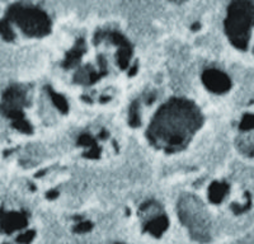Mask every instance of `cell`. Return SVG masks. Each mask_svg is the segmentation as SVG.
<instances>
[{"instance_id":"cell-1","label":"cell","mask_w":254,"mask_h":244,"mask_svg":"<svg viewBox=\"0 0 254 244\" xmlns=\"http://www.w3.org/2000/svg\"><path fill=\"white\" fill-rule=\"evenodd\" d=\"M200 113L187 101H173L165 105L152 122L149 136L159 145L179 148L200 126Z\"/></svg>"},{"instance_id":"cell-2","label":"cell","mask_w":254,"mask_h":244,"mask_svg":"<svg viewBox=\"0 0 254 244\" xmlns=\"http://www.w3.org/2000/svg\"><path fill=\"white\" fill-rule=\"evenodd\" d=\"M254 26V7L252 3H234L229 9L226 30L231 42L238 49L245 50Z\"/></svg>"},{"instance_id":"cell-3","label":"cell","mask_w":254,"mask_h":244,"mask_svg":"<svg viewBox=\"0 0 254 244\" xmlns=\"http://www.w3.org/2000/svg\"><path fill=\"white\" fill-rule=\"evenodd\" d=\"M178 214L197 241L206 242L210 238V223L205 208L193 196H186L179 201Z\"/></svg>"},{"instance_id":"cell-4","label":"cell","mask_w":254,"mask_h":244,"mask_svg":"<svg viewBox=\"0 0 254 244\" xmlns=\"http://www.w3.org/2000/svg\"><path fill=\"white\" fill-rule=\"evenodd\" d=\"M8 18L16 22L24 33L32 37L45 36L51 28L46 13L36 8L14 5L8 12Z\"/></svg>"},{"instance_id":"cell-5","label":"cell","mask_w":254,"mask_h":244,"mask_svg":"<svg viewBox=\"0 0 254 244\" xmlns=\"http://www.w3.org/2000/svg\"><path fill=\"white\" fill-rule=\"evenodd\" d=\"M24 93L23 90H20L19 88L13 87L5 92L3 98V105H1V109L5 113V116L13 119L14 121L22 119V106L24 105Z\"/></svg>"},{"instance_id":"cell-6","label":"cell","mask_w":254,"mask_h":244,"mask_svg":"<svg viewBox=\"0 0 254 244\" xmlns=\"http://www.w3.org/2000/svg\"><path fill=\"white\" fill-rule=\"evenodd\" d=\"M203 82L208 89L212 92L221 93L229 89L230 87V79L225 75L224 73L219 71V70H207L203 74Z\"/></svg>"},{"instance_id":"cell-7","label":"cell","mask_w":254,"mask_h":244,"mask_svg":"<svg viewBox=\"0 0 254 244\" xmlns=\"http://www.w3.org/2000/svg\"><path fill=\"white\" fill-rule=\"evenodd\" d=\"M27 220L22 214L18 212H10V214H5V212H0V231H5V233H10V231L17 230L26 227Z\"/></svg>"},{"instance_id":"cell-8","label":"cell","mask_w":254,"mask_h":244,"mask_svg":"<svg viewBox=\"0 0 254 244\" xmlns=\"http://www.w3.org/2000/svg\"><path fill=\"white\" fill-rule=\"evenodd\" d=\"M167 227H168V220H167V218L165 216H156V218L152 219V220L149 221L148 227H146V229H148L150 233H152V234H160V233H163V231L167 229Z\"/></svg>"},{"instance_id":"cell-9","label":"cell","mask_w":254,"mask_h":244,"mask_svg":"<svg viewBox=\"0 0 254 244\" xmlns=\"http://www.w3.org/2000/svg\"><path fill=\"white\" fill-rule=\"evenodd\" d=\"M225 192H226V185L215 182L210 188V200L212 202H220L224 197Z\"/></svg>"},{"instance_id":"cell-10","label":"cell","mask_w":254,"mask_h":244,"mask_svg":"<svg viewBox=\"0 0 254 244\" xmlns=\"http://www.w3.org/2000/svg\"><path fill=\"white\" fill-rule=\"evenodd\" d=\"M0 36L7 41L13 40L14 38V32L12 31V28H10L8 20H1V22H0Z\"/></svg>"},{"instance_id":"cell-11","label":"cell","mask_w":254,"mask_h":244,"mask_svg":"<svg viewBox=\"0 0 254 244\" xmlns=\"http://www.w3.org/2000/svg\"><path fill=\"white\" fill-rule=\"evenodd\" d=\"M51 96H52L53 102H55V105L59 107V109H61L63 112H65L66 109H68V105H66L65 99H64L61 96H59V94H55L53 92H51Z\"/></svg>"},{"instance_id":"cell-12","label":"cell","mask_w":254,"mask_h":244,"mask_svg":"<svg viewBox=\"0 0 254 244\" xmlns=\"http://www.w3.org/2000/svg\"><path fill=\"white\" fill-rule=\"evenodd\" d=\"M139 115H137V109H136V105L131 107V111H130V123L132 126H137L139 125Z\"/></svg>"},{"instance_id":"cell-13","label":"cell","mask_w":254,"mask_h":244,"mask_svg":"<svg viewBox=\"0 0 254 244\" xmlns=\"http://www.w3.org/2000/svg\"><path fill=\"white\" fill-rule=\"evenodd\" d=\"M14 126H16L17 129L20 130V131L23 132H30L31 131V126L28 125V122L24 121L23 119L20 120H17V121H14Z\"/></svg>"},{"instance_id":"cell-14","label":"cell","mask_w":254,"mask_h":244,"mask_svg":"<svg viewBox=\"0 0 254 244\" xmlns=\"http://www.w3.org/2000/svg\"><path fill=\"white\" fill-rule=\"evenodd\" d=\"M33 231H28V233H23V234L22 235H19V237H18V242H19V243H30L31 241H32L33 239Z\"/></svg>"},{"instance_id":"cell-15","label":"cell","mask_w":254,"mask_h":244,"mask_svg":"<svg viewBox=\"0 0 254 244\" xmlns=\"http://www.w3.org/2000/svg\"><path fill=\"white\" fill-rule=\"evenodd\" d=\"M92 228V225H90V223H80L78 227L75 228L76 231H80V233H85V231H88L89 229Z\"/></svg>"},{"instance_id":"cell-16","label":"cell","mask_w":254,"mask_h":244,"mask_svg":"<svg viewBox=\"0 0 254 244\" xmlns=\"http://www.w3.org/2000/svg\"><path fill=\"white\" fill-rule=\"evenodd\" d=\"M57 196V193L55 191H52V193H49V195H47V197L49 198H53V197H56Z\"/></svg>"}]
</instances>
